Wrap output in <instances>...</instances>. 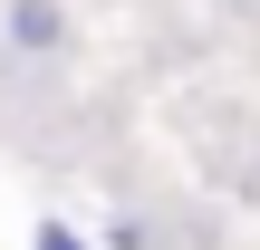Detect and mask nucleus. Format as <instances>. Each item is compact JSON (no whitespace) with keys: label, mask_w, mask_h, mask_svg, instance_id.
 <instances>
[{"label":"nucleus","mask_w":260,"mask_h":250,"mask_svg":"<svg viewBox=\"0 0 260 250\" xmlns=\"http://www.w3.org/2000/svg\"><path fill=\"white\" fill-rule=\"evenodd\" d=\"M58 39H68L58 0H10V48H58Z\"/></svg>","instance_id":"1"},{"label":"nucleus","mask_w":260,"mask_h":250,"mask_svg":"<svg viewBox=\"0 0 260 250\" xmlns=\"http://www.w3.org/2000/svg\"><path fill=\"white\" fill-rule=\"evenodd\" d=\"M39 250H87V241H77V231H58V222H48V231H39Z\"/></svg>","instance_id":"2"}]
</instances>
